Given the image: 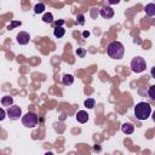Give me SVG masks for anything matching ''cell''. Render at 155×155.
Wrapping results in <instances>:
<instances>
[{
	"mask_svg": "<svg viewBox=\"0 0 155 155\" xmlns=\"http://www.w3.org/2000/svg\"><path fill=\"white\" fill-rule=\"evenodd\" d=\"M107 53L113 59H121L125 53V47L120 41H111L107 47Z\"/></svg>",
	"mask_w": 155,
	"mask_h": 155,
	"instance_id": "obj_1",
	"label": "cell"
},
{
	"mask_svg": "<svg viewBox=\"0 0 155 155\" xmlns=\"http://www.w3.org/2000/svg\"><path fill=\"white\" fill-rule=\"evenodd\" d=\"M151 114V107L147 102H139L134 107V116L138 120H147Z\"/></svg>",
	"mask_w": 155,
	"mask_h": 155,
	"instance_id": "obj_2",
	"label": "cell"
},
{
	"mask_svg": "<svg viewBox=\"0 0 155 155\" xmlns=\"http://www.w3.org/2000/svg\"><path fill=\"white\" fill-rule=\"evenodd\" d=\"M131 68H132V71L134 73H142L147 68V63H145V59L137 56L134 57L132 61H131Z\"/></svg>",
	"mask_w": 155,
	"mask_h": 155,
	"instance_id": "obj_3",
	"label": "cell"
},
{
	"mask_svg": "<svg viewBox=\"0 0 155 155\" xmlns=\"http://www.w3.org/2000/svg\"><path fill=\"white\" fill-rule=\"evenodd\" d=\"M22 124H23L25 127H29V128L35 127L36 124H38V115H36L35 113L28 111L25 115L22 116Z\"/></svg>",
	"mask_w": 155,
	"mask_h": 155,
	"instance_id": "obj_4",
	"label": "cell"
},
{
	"mask_svg": "<svg viewBox=\"0 0 155 155\" xmlns=\"http://www.w3.org/2000/svg\"><path fill=\"white\" fill-rule=\"evenodd\" d=\"M6 115H7L11 120H18V119L22 116V109H21L18 105H11V107H8V109H7Z\"/></svg>",
	"mask_w": 155,
	"mask_h": 155,
	"instance_id": "obj_5",
	"label": "cell"
},
{
	"mask_svg": "<svg viewBox=\"0 0 155 155\" xmlns=\"http://www.w3.org/2000/svg\"><path fill=\"white\" fill-rule=\"evenodd\" d=\"M29 40H30V36L27 31H19L17 34V42L19 45H27L29 42Z\"/></svg>",
	"mask_w": 155,
	"mask_h": 155,
	"instance_id": "obj_6",
	"label": "cell"
},
{
	"mask_svg": "<svg viewBox=\"0 0 155 155\" xmlns=\"http://www.w3.org/2000/svg\"><path fill=\"white\" fill-rule=\"evenodd\" d=\"M99 15H101L103 18L109 19V18H111V17L114 16V10H113L110 6H105V7H103V8L99 10Z\"/></svg>",
	"mask_w": 155,
	"mask_h": 155,
	"instance_id": "obj_7",
	"label": "cell"
},
{
	"mask_svg": "<svg viewBox=\"0 0 155 155\" xmlns=\"http://www.w3.org/2000/svg\"><path fill=\"white\" fill-rule=\"evenodd\" d=\"M76 120H78V122H80V124L87 122V121H88V114H87V111H85V110L78 111V113H76Z\"/></svg>",
	"mask_w": 155,
	"mask_h": 155,
	"instance_id": "obj_8",
	"label": "cell"
},
{
	"mask_svg": "<svg viewBox=\"0 0 155 155\" xmlns=\"http://www.w3.org/2000/svg\"><path fill=\"white\" fill-rule=\"evenodd\" d=\"M121 131H122L125 134H131V133H133V131H134V126H133L131 122H125V124H122V126H121Z\"/></svg>",
	"mask_w": 155,
	"mask_h": 155,
	"instance_id": "obj_9",
	"label": "cell"
},
{
	"mask_svg": "<svg viewBox=\"0 0 155 155\" xmlns=\"http://www.w3.org/2000/svg\"><path fill=\"white\" fill-rule=\"evenodd\" d=\"M145 13H147L149 17L155 16V4H153V2L148 4V5L145 6Z\"/></svg>",
	"mask_w": 155,
	"mask_h": 155,
	"instance_id": "obj_10",
	"label": "cell"
},
{
	"mask_svg": "<svg viewBox=\"0 0 155 155\" xmlns=\"http://www.w3.org/2000/svg\"><path fill=\"white\" fill-rule=\"evenodd\" d=\"M1 104L4 107H11L13 104V98L11 96H4L1 98Z\"/></svg>",
	"mask_w": 155,
	"mask_h": 155,
	"instance_id": "obj_11",
	"label": "cell"
},
{
	"mask_svg": "<svg viewBox=\"0 0 155 155\" xmlns=\"http://www.w3.org/2000/svg\"><path fill=\"white\" fill-rule=\"evenodd\" d=\"M62 82H63L65 86L71 85V84L74 82V78H73V75H70V74H64L63 78H62Z\"/></svg>",
	"mask_w": 155,
	"mask_h": 155,
	"instance_id": "obj_12",
	"label": "cell"
},
{
	"mask_svg": "<svg viewBox=\"0 0 155 155\" xmlns=\"http://www.w3.org/2000/svg\"><path fill=\"white\" fill-rule=\"evenodd\" d=\"M64 34H65V29L63 27H56L54 30H53V35L56 38H62Z\"/></svg>",
	"mask_w": 155,
	"mask_h": 155,
	"instance_id": "obj_13",
	"label": "cell"
},
{
	"mask_svg": "<svg viewBox=\"0 0 155 155\" xmlns=\"http://www.w3.org/2000/svg\"><path fill=\"white\" fill-rule=\"evenodd\" d=\"M84 104H85V107H86V108H88V109H92V108H94V104H96V102H94V99H93V98H87V99H85Z\"/></svg>",
	"mask_w": 155,
	"mask_h": 155,
	"instance_id": "obj_14",
	"label": "cell"
},
{
	"mask_svg": "<svg viewBox=\"0 0 155 155\" xmlns=\"http://www.w3.org/2000/svg\"><path fill=\"white\" fill-rule=\"evenodd\" d=\"M42 21H44L45 23H52V22H53V16H52V13H50V12L45 13V15L42 16Z\"/></svg>",
	"mask_w": 155,
	"mask_h": 155,
	"instance_id": "obj_15",
	"label": "cell"
},
{
	"mask_svg": "<svg viewBox=\"0 0 155 155\" xmlns=\"http://www.w3.org/2000/svg\"><path fill=\"white\" fill-rule=\"evenodd\" d=\"M44 10H45V5H44L42 2L36 4V5H35V7H34V12H35V13H42V12H44Z\"/></svg>",
	"mask_w": 155,
	"mask_h": 155,
	"instance_id": "obj_16",
	"label": "cell"
},
{
	"mask_svg": "<svg viewBox=\"0 0 155 155\" xmlns=\"http://www.w3.org/2000/svg\"><path fill=\"white\" fill-rule=\"evenodd\" d=\"M21 24H22V23H21L19 21H12V22H11V24H8V25H7V29H8V30H11V29H13L15 27H18V25H21Z\"/></svg>",
	"mask_w": 155,
	"mask_h": 155,
	"instance_id": "obj_17",
	"label": "cell"
},
{
	"mask_svg": "<svg viewBox=\"0 0 155 155\" xmlns=\"http://www.w3.org/2000/svg\"><path fill=\"white\" fill-rule=\"evenodd\" d=\"M75 53L79 56V57H85V54H86V51H85V48H76L75 50Z\"/></svg>",
	"mask_w": 155,
	"mask_h": 155,
	"instance_id": "obj_18",
	"label": "cell"
},
{
	"mask_svg": "<svg viewBox=\"0 0 155 155\" xmlns=\"http://www.w3.org/2000/svg\"><path fill=\"white\" fill-rule=\"evenodd\" d=\"M154 90H155V86H150L149 87V91H148V94L150 97V99H155V93H154Z\"/></svg>",
	"mask_w": 155,
	"mask_h": 155,
	"instance_id": "obj_19",
	"label": "cell"
},
{
	"mask_svg": "<svg viewBox=\"0 0 155 155\" xmlns=\"http://www.w3.org/2000/svg\"><path fill=\"white\" fill-rule=\"evenodd\" d=\"M76 23H78V24H84V23H85V17H84V15H79V16L76 17Z\"/></svg>",
	"mask_w": 155,
	"mask_h": 155,
	"instance_id": "obj_20",
	"label": "cell"
},
{
	"mask_svg": "<svg viewBox=\"0 0 155 155\" xmlns=\"http://www.w3.org/2000/svg\"><path fill=\"white\" fill-rule=\"evenodd\" d=\"M5 117H6V111L2 108H0V121H2Z\"/></svg>",
	"mask_w": 155,
	"mask_h": 155,
	"instance_id": "obj_21",
	"label": "cell"
},
{
	"mask_svg": "<svg viewBox=\"0 0 155 155\" xmlns=\"http://www.w3.org/2000/svg\"><path fill=\"white\" fill-rule=\"evenodd\" d=\"M82 36H84V38H88V36H90V31H87V30L82 31Z\"/></svg>",
	"mask_w": 155,
	"mask_h": 155,
	"instance_id": "obj_22",
	"label": "cell"
},
{
	"mask_svg": "<svg viewBox=\"0 0 155 155\" xmlns=\"http://www.w3.org/2000/svg\"><path fill=\"white\" fill-rule=\"evenodd\" d=\"M63 23H64V21H62V19H61V21H57V22H56V25H57V27H61Z\"/></svg>",
	"mask_w": 155,
	"mask_h": 155,
	"instance_id": "obj_23",
	"label": "cell"
},
{
	"mask_svg": "<svg viewBox=\"0 0 155 155\" xmlns=\"http://www.w3.org/2000/svg\"><path fill=\"white\" fill-rule=\"evenodd\" d=\"M91 16H92L93 18L96 17V8H92V10H91Z\"/></svg>",
	"mask_w": 155,
	"mask_h": 155,
	"instance_id": "obj_24",
	"label": "cell"
},
{
	"mask_svg": "<svg viewBox=\"0 0 155 155\" xmlns=\"http://www.w3.org/2000/svg\"><path fill=\"white\" fill-rule=\"evenodd\" d=\"M44 155H53V153H52V151H46Z\"/></svg>",
	"mask_w": 155,
	"mask_h": 155,
	"instance_id": "obj_25",
	"label": "cell"
}]
</instances>
